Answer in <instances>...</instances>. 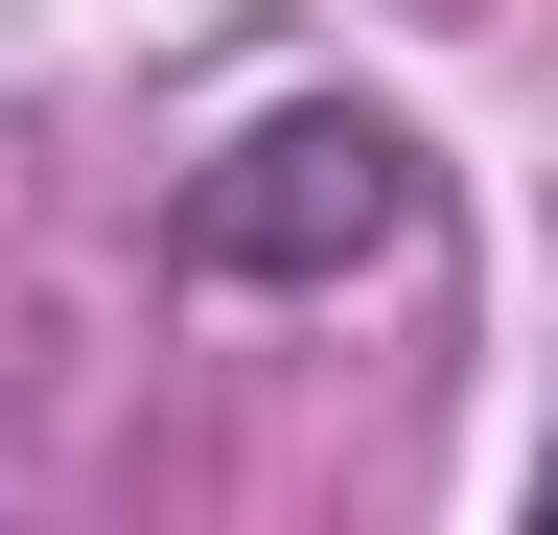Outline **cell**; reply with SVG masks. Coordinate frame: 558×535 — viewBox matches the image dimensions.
<instances>
[{"label":"cell","instance_id":"6da1fadb","mask_svg":"<svg viewBox=\"0 0 558 535\" xmlns=\"http://www.w3.org/2000/svg\"><path fill=\"white\" fill-rule=\"evenodd\" d=\"M442 233V163H418V117L396 94H279L233 163H186V210L163 256L186 280H373V256Z\"/></svg>","mask_w":558,"mask_h":535},{"label":"cell","instance_id":"7a4b0ae2","mask_svg":"<svg viewBox=\"0 0 558 535\" xmlns=\"http://www.w3.org/2000/svg\"><path fill=\"white\" fill-rule=\"evenodd\" d=\"M535 535H558V420H535Z\"/></svg>","mask_w":558,"mask_h":535}]
</instances>
